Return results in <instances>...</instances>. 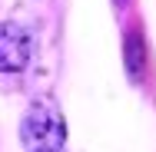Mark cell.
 Returning <instances> with one entry per match:
<instances>
[{
	"instance_id": "cell-1",
	"label": "cell",
	"mask_w": 156,
	"mask_h": 152,
	"mask_svg": "<svg viewBox=\"0 0 156 152\" xmlns=\"http://www.w3.org/2000/svg\"><path fill=\"white\" fill-rule=\"evenodd\" d=\"M66 139V126L53 99H33L20 122L23 152H60Z\"/></svg>"
},
{
	"instance_id": "cell-2",
	"label": "cell",
	"mask_w": 156,
	"mask_h": 152,
	"mask_svg": "<svg viewBox=\"0 0 156 152\" xmlns=\"http://www.w3.org/2000/svg\"><path fill=\"white\" fill-rule=\"evenodd\" d=\"M30 33L20 23H0V73H20L30 63Z\"/></svg>"
}]
</instances>
